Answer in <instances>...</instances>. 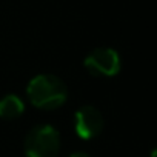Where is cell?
Instances as JSON below:
<instances>
[{
    "label": "cell",
    "instance_id": "obj_1",
    "mask_svg": "<svg viewBox=\"0 0 157 157\" xmlns=\"http://www.w3.org/2000/svg\"><path fill=\"white\" fill-rule=\"evenodd\" d=\"M28 100L39 109L60 108L68 99V88L62 78L52 74H39L26 86Z\"/></svg>",
    "mask_w": 157,
    "mask_h": 157
},
{
    "label": "cell",
    "instance_id": "obj_2",
    "mask_svg": "<svg viewBox=\"0 0 157 157\" xmlns=\"http://www.w3.org/2000/svg\"><path fill=\"white\" fill-rule=\"evenodd\" d=\"M23 149L25 157H57L60 134L51 125H37L28 132Z\"/></svg>",
    "mask_w": 157,
    "mask_h": 157
},
{
    "label": "cell",
    "instance_id": "obj_3",
    "mask_svg": "<svg viewBox=\"0 0 157 157\" xmlns=\"http://www.w3.org/2000/svg\"><path fill=\"white\" fill-rule=\"evenodd\" d=\"M83 65L91 75L114 77L122 69V59L113 48H96L85 57Z\"/></svg>",
    "mask_w": 157,
    "mask_h": 157
},
{
    "label": "cell",
    "instance_id": "obj_4",
    "mask_svg": "<svg viewBox=\"0 0 157 157\" xmlns=\"http://www.w3.org/2000/svg\"><path fill=\"white\" fill-rule=\"evenodd\" d=\"M103 116L91 105L80 106L74 114V131L83 140H93L103 131Z\"/></svg>",
    "mask_w": 157,
    "mask_h": 157
},
{
    "label": "cell",
    "instance_id": "obj_5",
    "mask_svg": "<svg viewBox=\"0 0 157 157\" xmlns=\"http://www.w3.org/2000/svg\"><path fill=\"white\" fill-rule=\"evenodd\" d=\"M25 113V102L17 94H6L0 99V117L14 120Z\"/></svg>",
    "mask_w": 157,
    "mask_h": 157
},
{
    "label": "cell",
    "instance_id": "obj_6",
    "mask_svg": "<svg viewBox=\"0 0 157 157\" xmlns=\"http://www.w3.org/2000/svg\"><path fill=\"white\" fill-rule=\"evenodd\" d=\"M69 157H91L88 152H83V151H77V152H72Z\"/></svg>",
    "mask_w": 157,
    "mask_h": 157
}]
</instances>
